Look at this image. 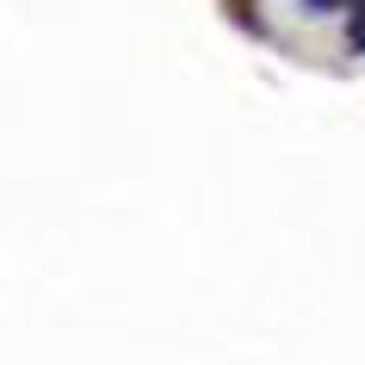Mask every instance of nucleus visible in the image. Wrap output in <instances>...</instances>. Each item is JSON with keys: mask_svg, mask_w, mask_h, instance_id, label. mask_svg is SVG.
<instances>
[{"mask_svg": "<svg viewBox=\"0 0 365 365\" xmlns=\"http://www.w3.org/2000/svg\"><path fill=\"white\" fill-rule=\"evenodd\" d=\"M346 43H353V50H365V0L353 6V25H346Z\"/></svg>", "mask_w": 365, "mask_h": 365, "instance_id": "obj_1", "label": "nucleus"}]
</instances>
